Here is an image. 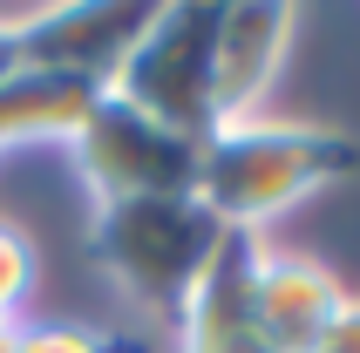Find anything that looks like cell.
<instances>
[{"instance_id": "obj_1", "label": "cell", "mask_w": 360, "mask_h": 353, "mask_svg": "<svg viewBox=\"0 0 360 353\" xmlns=\"http://www.w3.org/2000/svg\"><path fill=\"white\" fill-rule=\"evenodd\" d=\"M360 170V143L320 122H231L218 136H204L198 157V204L218 217L224 231L259 238L272 217H285L292 204L333 191L340 176Z\"/></svg>"}, {"instance_id": "obj_2", "label": "cell", "mask_w": 360, "mask_h": 353, "mask_svg": "<svg viewBox=\"0 0 360 353\" xmlns=\"http://www.w3.org/2000/svg\"><path fill=\"white\" fill-rule=\"evenodd\" d=\"M218 245H224V224L198 197L96 204V217H89V252H96L102 278L150 319H177L204 265L218 258Z\"/></svg>"}, {"instance_id": "obj_3", "label": "cell", "mask_w": 360, "mask_h": 353, "mask_svg": "<svg viewBox=\"0 0 360 353\" xmlns=\"http://www.w3.org/2000/svg\"><path fill=\"white\" fill-rule=\"evenodd\" d=\"M218 0H170L150 7L136 48L122 55L116 89L122 102H136L143 116L170 122L184 136H211L218 129Z\"/></svg>"}, {"instance_id": "obj_4", "label": "cell", "mask_w": 360, "mask_h": 353, "mask_svg": "<svg viewBox=\"0 0 360 353\" xmlns=\"http://www.w3.org/2000/svg\"><path fill=\"white\" fill-rule=\"evenodd\" d=\"M61 157L82 176L89 204H136V197H198L204 143L157 116H143L116 89H102L89 102L82 129L61 143Z\"/></svg>"}, {"instance_id": "obj_5", "label": "cell", "mask_w": 360, "mask_h": 353, "mask_svg": "<svg viewBox=\"0 0 360 353\" xmlns=\"http://www.w3.org/2000/svg\"><path fill=\"white\" fill-rule=\"evenodd\" d=\"M150 7H116V0H55V7H20V61L48 75H75L89 89H109L122 55L136 48Z\"/></svg>"}, {"instance_id": "obj_6", "label": "cell", "mask_w": 360, "mask_h": 353, "mask_svg": "<svg viewBox=\"0 0 360 353\" xmlns=\"http://www.w3.org/2000/svg\"><path fill=\"white\" fill-rule=\"evenodd\" d=\"M265 238L224 231L218 258L204 265V278L191 285V299L177 306V353H279L259 326V306H252V272H259Z\"/></svg>"}, {"instance_id": "obj_7", "label": "cell", "mask_w": 360, "mask_h": 353, "mask_svg": "<svg viewBox=\"0 0 360 353\" xmlns=\"http://www.w3.org/2000/svg\"><path fill=\"white\" fill-rule=\"evenodd\" d=\"M292 34H300V7H279V0L224 7V20H218V129L259 116V102L272 96V82L292 55Z\"/></svg>"}, {"instance_id": "obj_8", "label": "cell", "mask_w": 360, "mask_h": 353, "mask_svg": "<svg viewBox=\"0 0 360 353\" xmlns=\"http://www.w3.org/2000/svg\"><path fill=\"white\" fill-rule=\"evenodd\" d=\"M252 306H259V326L279 353H306L313 340L333 326V313L347 306V285L333 278V265L306 252H259V272H252Z\"/></svg>"}, {"instance_id": "obj_9", "label": "cell", "mask_w": 360, "mask_h": 353, "mask_svg": "<svg viewBox=\"0 0 360 353\" xmlns=\"http://www.w3.org/2000/svg\"><path fill=\"white\" fill-rule=\"evenodd\" d=\"M96 96L102 89H89V82H75V75H48V68H27V61H20L14 75L0 82V150L68 143Z\"/></svg>"}, {"instance_id": "obj_10", "label": "cell", "mask_w": 360, "mask_h": 353, "mask_svg": "<svg viewBox=\"0 0 360 353\" xmlns=\"http://www.w3.org/2000/svg\"><path fill=\"white\" fill-rule=\"evenodd\" d=\"M14 353H150L136 333H102V326H75V319H20Z\"/></svg>"}, {"instance_id": "obj_11", "label": "cell", "mask_w": 360, "mask_h": 353, "mask_svg": "<svg viewBox=\"0 0 360 353\" xmlns=\"http://www.w3.org/2000/svg\"><path fill=\"white\" fill-rule=\"evenodd\" d=\"M34 278H41V252L27 245L20 224L0 217V326H14L27 313V299H34Z\"/></svg>"}, {"instance_id": "obj_12", "label": "cell", "mask_w": 360, "mask_h": 353, "mask_svg": "<svg viewBox=\"0 0 360 353\" xmlns=\"http://www.w3.org/2000/svg\"><path fill=\"white\" fill-rule=\"evenodd\" d=\"M306 353H360V299L354 293H347V306L333 313V326H326Z\"/></svg>"}, {"instance_id": "obj_13", "label": "cell", "mask_w": 360, "mask_h": 353, "mask_svg": "<svg viewBox=\"0 0 360 353\" xmlns=\"http://www.w3.org/2000/svg\"><path fill=\"white\" fill-rule=\"evenodd\" d=\"M14 27H20V14H0V82L20 68V41H14Z\"/></svg>"}]
</instances>
